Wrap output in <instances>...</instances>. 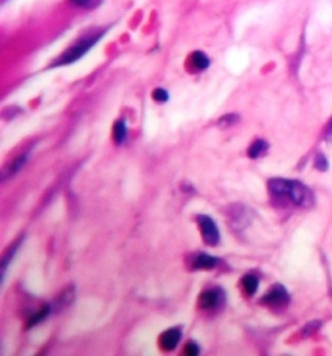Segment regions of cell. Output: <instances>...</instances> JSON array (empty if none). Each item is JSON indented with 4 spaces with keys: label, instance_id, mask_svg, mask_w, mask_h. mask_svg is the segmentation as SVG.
<instances>
[{
    "label": "cell",
    "instance_id": "1",
    "mask_svg": "<svg viewBox=\"0 0 332 356\" xmlns=\"http://www.w3.org/2000/svg\"><path fill=\"white\" fill-rule=\"evenodd\" d=\"M272 196L280 199H287L296 206H311L313 205V192L308 186L301 183L299 180L289 179H271L268 183Z\"/></svg>",
    "mask_w": 332,
    "mask_h": 356
},
{
    "label": "cell",
    "instance_id": "2",
    "mask_svg": "<svg viewBox=\"0 0 332 356\" xmlns=\"http://www.w3.org/2000/svg\"><path fill=\"white\" fill-rule=\"evenodd\" d=\"M103 35V34H101ZM101 35H95V36H87V38H83L78 44H75L73 47H70L57 60L53 67H60V65H70L75 60H78L80 57H83L95 44L96 41L101 38Z\"/></svg>",
    "mask_w": 332,
    "mask_h": 356
},
{
    "label": "cell",
    "instance_id": "3",
    "mask_svg": "<svg viewBox=\"0 0 332 356\" xmlns=\"http://www.w3.org/2000/svg\"><path fill=\"white\" fill-rule=\"evenodd\" d=\"M225 302V295L222 292V288L215 287V288H208L205 290L200 298H198V305L202 310L206 311H217L220 310Z\"/></svg>",
    "mask_w": 332,
    "mask_h": 356
},
{
    "label": "cell",
    "instance_id": "4",
    "mask_svg": "<svg viewBox=\"0 0 332 356\" xmlns=\"http://www.w3.org/2000/svg\"><path fill=\"white\" fill-rule=\"evenodd\" d=\"M197 222H198L203 241L208 245L215 247L220 242V232H218V227H217L215 221L211 216H208V215H198L197 216Z\"/></svg>",
    "mask_w": 332,
    "mask_h": 356
},
{
    "label": "cell",
    "instance_id": "5",
    "mask_svg": "<svg viewBox=\"0 0 332 356\" xmlns=\"http://www.w3.org/2000/svg\"><path fill=\"white\" fill-rule=\"evenodd\" d=\"M290 296L287 293V290L284 288V285L275 284L261 299V302L271 308H283L289 304Z\"/></svg>",
    "mask_w": 332,
    "mask_h": 356
},
{
    "label": "cell",
    "instance_id": "6",
    "mask_svg": "<svg viewBox=\"0 0 332 356\" xmlns=\"http://www.w3.org/2000/svg\"><path fill=\"white\" fill-rule=\"evenodd\" d=\"M181 338H182V331L181 329H178V328L167 329L159 335V347L162 350H165V352H170L179 344Z\"/></svg>",
    "mask_w": 332,
    "mask_h": 356
},
{
    "label": "cell",
    "instance_id": "7",
    "mask_svg": "<svg viewBox=\"0 0 332 356\" xmlns=\"http://www.w3.org/2000/svg\"><path fill=\"white\" fill-rule=\"evenodd\" d=\"M218 263H220V260L217 257L209 255L206 252H200L192 258L191 266H192V269H197V271H209V269L217 268Z\"/></svg>",
    "mask_w": 332,
    "mask_h": 356
},
{
    "label": "cell",
    "instance_id": "8",
    "mask_svg": "<svg viewBox=\"0 0 332 356\" xmlns=\"http://www.w3.org/2000/svg\"><path fill=\"white\" fill-rule=\"evenodd\" d=\"M27 161V155H20L17 158H14L5 169H3V173H2V180H8L9 178H12L14 175H17L21 167L26 164Z\"/></svg>",
    "mask_w": 332,
    "mask_h": 356
},
{
    "label": "cell",
    "instance_id": "9",
    "mask_svg": "<svg viewBox=\"0 0 332 356\" xmlns=\"http://www.w3.org/2000/svg\"><path fill=\"white\" fill-rule=\"evenodd\" d=\"M189 65L194 68V70H197V71H205L208 67H209V63H211V60H209V57L205 54V53H202V51H194L191 56H189Z\"/></svg>",
    "mask_w": 332,
    "mask_h": 356
},
{
    "label": "cell",
    "instance_id": "10",
    "mask_svg": "<svg viewBox=\"0 0 332 356\" xmlns=\"http://www.w3.org/2000/svg\"><path fill=\"white\" fill-rule=\"evenodd\" d=\"M241 287L244 290V295L253 296L258 287V278L254 275H244L241 280Z\"/></svg>",
    "mask_w": 332,
    "mask_h": 356
},
{
    "label": "cell",
    "instance_id": "11",
    "mask_svg": "<svg viewBox=\"0 0 332 356\" xmlns=\"http://www.w3.org/2000/svg\"><path fill=\"white\" fill-rule=\"evenodd\" d=\"M268 147H269V144L264 142V140H256L248 147V156L253 158V159L260 158V156H263L266 153Z\"/></svg>",
    "mask_w": 332,
    "mask_h": 356
},
{
    "label": "cell",
    "instance_id": "12",
    "mask_svg": "<svg viewBox=\"0 0 332 356\" xmlns=\"http://www.w3.org/2000/svg\"><path fill=\"white\" fill-rule=\"evenodd\" d=\"M126 125H125V122L123 120H119V122H116V125H114V128H113V139H114V142L117 143V144H122V143L126 140Z\"/></svg>",
    "mask_w": 332,
    "mask_h": 356
},
{
    "label": "cell",
    "instance_id": "13",
    "mask_svg": "<svg viewBox=\"0 0 332 356\" xmlns=\"http://www.w3.org/2000/svg\"><path fill=\"white\" fill-rule=\"evenodd\" d=\"M50 313H51V308H50V307H44L42 310H39L38 313H35V314L27 320V323H26V328H32V326L38 325L39 321H42L44 319H47Z\"/></svg>",
    "mask_w": 332,
    "mask_h": 356
},
{
    "label": "cell",
    "instance_id": "14",
    "mask_svg": "<svg viewBox=\"0 0 332 356\" xmlns=\"http://www.w3.org/2000/svg\"><path fill=\"white\" fill-rule=\"evenodd\" d=\"M239 122V116L238 114H225L222 116L221 119L218 120V125L221 128H228V126H233Z\"/></svg>",
    "mask_w": 332,
    "mask_h": 356
},
{
    "label": "cell",
    "instance_id": "15",
    "mask_svg": "<svg viewBox=\"0 0 332 356\" xmlns=\"http://www.w3.org/2000/svg\"><path fill=\"white\" fill-rule=\"evenodd\" d=\"M103 0H71V3L78 6V8H84V9H93L98 5H101Z\"/></svg>",
    "mask_w": 332,
    "mask_h": 356
},
{
    "label": "cell",
    "instance_id": "16",
    "mask_svg": "<svg viewBox=\"0 0 332 356\" xmlns=\"http://www.w3.org/2000/svg\"><path fill=\"white\" fill-rule=\"evenodd\" d=\"M314 166H316V169H317V170H320V172H326L329 164H328V159L325 158V155L319 153V155L316 156V159H314Z\"/></svg>",
    "mask_w": 332,
    "mask_h": 356
},
{
    "label": "cell",
    "instance_id": "17",
    "mask_svg": "<svg viewBox=\"0 0 332 356\" xmlns=\"http://www.w3.org/2000/svg\"><path fill=\"white\" fill-rule=\"evenodd\" d=\"M152 98H153L156 103H165V101L169 100V93H167L164 89L158 87V89H155V90H153V93H152Z\"/></svg>",
    "mask_w": 332,
    "mask_h": 356
},
{
    "label": "cell",
    "instance_id": "18",
    "mask_svg": "<svg viewBox=\"0 0 332 356\" xmlns=\"http://www.w3.org/2000/svg\"><path fill=\"white\" fill-rule=\"evenodd\" d=\"M185 355H188V356L198 355V346H197L194 341H189V343L185 346Z\"/></svg>",
    "mask_w": 332,
    "mask_h": 356
},
{
    "label": "cell",
    "instance_id": "19",
    "mask_svg": "<svg viewBox=\"0 0 332 356\" xmlns=\"http://www.w3.org/2000/svg\"><path fill=\"white\" fill-rule=\"evenodd\" d=\"M319 326H320V321H313V323H310V325H307V326H305L304 334H305V335H310L313 331L319 329Z\"/></svg>",
    "mask_w": 332,
    "mask_h": 356
},
{
    "label": "cell",
    "instance_id": "20",
    "mask_svg": "<svg viewBox=\"0 0 332 356\" xmlns=\"http://www.w3.org/2000/svg\"><path fill=\"white\" fill-rule=\"evenodd\" d=\"M326 140H328V142H332V122H331V125H329V131H328Z\"/></svg>",
    "mask_w": 332,
    "mask_h": 356
}]
</instances>
